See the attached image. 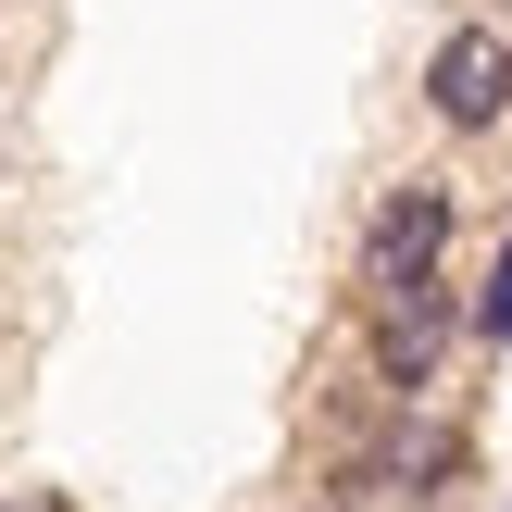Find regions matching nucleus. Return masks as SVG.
<instances>
[{"mask_svg": "<svg viewBox=\"0 0 512 512\" xmlns=\"http://www.w3.org/2000/svg\"><path fill=\"white\" fill-rule=\"evenodd\" d=\"M500 25H512V0H500Z\"/></svg>", "mask_w": 512, "mask_h": 512, "instance_id": "6", "label": "nucleus"}, {"mask_svg": "<svg viewBox=\"0 0 512 512\" xmlns=\"http://www.w3.org/2000/svg\"><path fill=\"white\" fill-rule=\"evenodd\" d=\"M300 512H350V500H300Z\"/></svg>", "mask_w": 512, "mask_h": 512, "instance_id": "5", "label": "nucleus"}, {"mask_svg": "<svg viewBox=\"0 0 512 512\" xmlns=\"http://www.w3.org/2000/svg\"><path fill=\"white\" fill-rule=\"evenodd\" d=\"M425 113H438L450 138L512 125V25H500V13H463L438 50H425Z\"/></svg>", "mask_w": 512, "mask_h": 512, "instance_id": "3", "label": "nucleus"}, {"mask_svg": "<svg viewBox=\"0 0 512 512\" xmlns=\"http://www.w3.org/2000/svg\"><path fill=\"white\" fill-rule=\"evenodd\" d=\"M475 350H512V238L488 263V288H475Z\"/></svg>", "mask_w": 512, "mask_h": 512, "instance_id": "4", "label": "nucleus"}, {"mask_svg": "<svg viewBox=\"0 0 512 512\" xmlns=\"http://www.w3.org/2000/svg\"><path fill=\"white\" fill-rule=\"evenodd\" d=\"M450 238H463V188H450V175H400V188L363 213V300H375V288H413V275H438Z\"/></svg>", "mask_w": 512, "mask_h": 512, "instance_id": "2", "label": "nucleus"}, {"mask_svg": "<svg viewBox=\"0 0 512 512\" xmlns=\"http://www.w3.org/2000/svg\"><path fill=\"white\" fill-rule=\"evenodd\" d=\"M463 338H475V300L450 288V263L413 275V288H375V325H363L375 400H438V375H450V350H463Z\"/></svg>", "mask_w": 512, "mask_h": 512, "instance_id": "1", "label": "nucleus"}]
</instances>
